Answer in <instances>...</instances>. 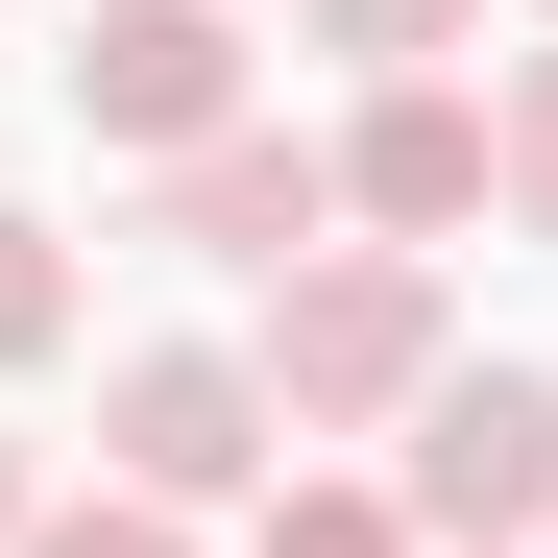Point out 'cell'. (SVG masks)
Listing matches in <instances>:
<instances>
[{
  "label": "cell",
  "mask_w": 558,
  "mask_h": 558,
  "mask_svg": "<svg viewBox=\"0 0 558 558\" xmlns=\"http://www.w3.org/2000/svg\"><path fill=\"white\" fill-rule=\"evenodd\" d=\"M243 364H267V413H292V437H413V389L461 364V316H437L413 243H316L292 292H267Z\"/></svg>",
  "instance_id": "obj_1"
},
{
  "label": "cell",
  "mask_w": 558,
  "mask_h": 558,
  "mask_svg": "<svg viewBox=\"0 0 558 558\" xmlns=\"http://www.w3.org/2000/svg\"><path fill=\"white\" fill-rule=\"evenodd\" d=\"M98 486L170 510V534H195V510H267V486H292L267 364H243V340H122V364H98Z\"/></svg>",
  "instance_id": "obj_2"
},
{
  "label": "cell",
  "mask_w": 558,
  "mask_h": 558,
  "mask_svg": "<svg viewBox=\"0 0 558 558\" xmlns=\"http://www.w3.org/2000/svg\"><path fill=\"white\" fill-rule=\"evenodd\" d=\"M413 558H558V364H437L389 437Z\"/></svg>",
  "instance_id": "obj_3"
},
{
  "label": "cell",
  "mask_w": 558,
  "mask_h": 558,
  "mask_svg": "<svg viewBox=\"0 0 558 558\" xmlns=\"http://www.w3.org/2000/svg\"><path fill=\"white\" fill-rule=\"evenodd\" d=\"M73 122L122 170H195L219 122H267L243 98V0H98V25H73Z\"/></svg>",
  "instance_id": "obj_4"
},
{
  "label": "cell",
  "mask_w": 558,
  "mask_h": 558,
  "mask_svg": "<svg viewBox=\"0 0 558 558\" xmlns=\"http://www.w3.org/2000/svg\"><path fill=\"white\" fill-rule=\"evenodd\" d=\"M461 219H486V98H461V73H389V98H364L340 122V243H461Z\"/></svg>",
  "instance_id": "obj_5"
},
{
  "label": "cell",
  "mask_w": 558,
  "mask_h": 558,
  "mask_svg": "<svg viewBox=\"0 0 558 558\" xmlns=\"http://www.w3.org/2000/svg\"><path fill=\"white\" fill-rule=\"evenodd\" d=\"M170 243L243 267V292H292V267L340 243V146H316V122H219L195 170H170Z\"/></svg>",
  "instance_id": "obj_6"
},
{
  "label": "cell",
  "mask_w": 558,
  "mask_h": 558,
  "mask_svg": "<svg viewBox=\"0 0 558 558\" xmlns=\"http://www.w3.org/2000/svg\"><path fill=\"white\" fill-rule=\"evenodd\" d=\"M486 219H510V243H558V25L486 73Z\"/></svg>",
  "instance_id": "obj_7"
},
{
  "label": "cell",
  "mask_w": 558,
  "mask_h": 558,
  "mask_svg": "<svg viewBox=\"0 0 558 558\" xmlns=\"http://www.w3.org/2000/svg\"><path fill=\"white\" fill-rule=\"evenodd\" d=\"M292 25L364 73V98H389V73H461V49H486V0H292Z\"/></svg>",
  "instance_id": "obj_8"
},
{
  "label": "cell",
  "mask_w": 558,
  "mask_h": 558,
  "mask_svg": "<svg viewBox=\"0 0 558 558\" xmlns=\"http://www.w3.org/2000/svg\"><path fill=\"white\" fill-rule=\"evenodd\" d=\"M243 558H413V510H389V486H340V461H292V486L243 510Z\"/></svg>",
  "instance_id": "obj_9"
},
{
  "label": "cell",
  "mask_w": 558,
  "mask_h": 558,
  "mask_svg": "<svg viewBox=\"0 0 558 558\" xmlns=\"http://www.w3.org/2000/svg\"><path fill=\"white\" fill-rule=\"evenodd\" d=\"M25 364H73V243L0 195V389H25Z\"/></svg>",
  "instance_id": "obj_10"
},
{
  "label": "cell",
  "mask_w": 558,
  "mask_h": 558,
  "mask_svg": "<svg viewBox=\"0 0 558 558\" xmlns=\"http://www.w3.org/2000/svg\"><path fill=\"white\" fill-rule=\"evenodd\" d=\"M25 558H195V534H170V510H122V486H49V510H25Z\"/></svg>",
  "instance_id": "obj_11"
},
{
  "label": "cell",
  "mask_w": 558,
  "mask_h": 558,
  "mask_svg": "<svg viewBox=\"0 0 558 558\" xmlns=\"http://www.w3.org/2000/svg\"><path fill=\"white\" fill-rule=\"evenodd\" d=\"M25 510H49V461H25V437H0V558H25Z\"/></svg>",
  "instance_id": "obj_12"
},
{
  "label": "cell",
  "mask_w": 558,
  "mask_h": 558,
  "mask_svg": "<svg viewBox=\"0 0 558 558\" xmlns=\"http://www.w3.org/2000/svg\"><path fill=\"white\" fill-rule=\"evenodd\" d=\"M534 25H558V0H534Z\"/></svg>",
  "instance_id": "obj_13"
}]
</instances>
